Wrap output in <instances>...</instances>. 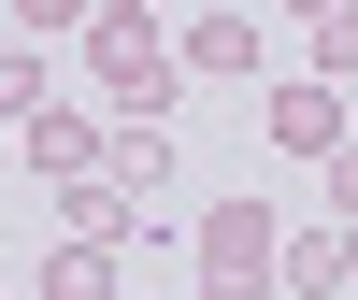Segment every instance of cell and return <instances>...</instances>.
I'll return each instance as SVG.
<instances>
[{"label":"cell","instance_id":"cell-12","mask_svg":"<svg viewBox=\"0 0 358 300\" xmlns=\"http://www.w3.org/2000/svg\"><path fill=\"white\" fill-rule=\"evenodd\" d=\"M86 15H101V0H15V29H29V43H43V29H86Z\"/></svg>","mask_w":358,"mask_h":300},{"label":"cell","instance_id":"cell-14","mask_svg":"<svg viewBox=\"0 0 358 300\" xmlns=\"http://www.w3.org/2000/svg\"><path fill=\"white\" fill-rule=\"evenodd\" d=\"M287 15H344V0H287Z\"/></svg>","mask_w":358,"mask_h":300},{"label":"cell","instance_id":"cell-7","mask_svg":"<svg viewBox=\"0 0 358 300\" xmlns=\"http://www.w3.org/2000/svg\"><path fill=\"white\" fill-rule=\"evenodd\" d=\"M287 286L301 300H358V229H301L287 243Z\"/></svg>","mask_w":358,"mask_h":300},{"label":"cell","instance_id":"cell-4","mask_svg":"<svg viewBox=\"0 0 358 300\" xmlns=\"http://www.w3.org/2000/svg\"><path fill=\"white\" fill-rule=\"evenodd\" d=\"M273 143H287V158H344V143H358V129H344V86H330V72L273 86Z\"/></svg>","mask_w":358,"mask_h":300},{"label":"cell","instance_id":"cell-13","mask_svg":"<svg viewBox=\"0 0 358 300\" xmlns=\"http://www.w3.org/2000/svg\"><path fill=\"white\" fill-rule=\"evenodd\" d=\"M330 229H358V143L330 158Z\"/></svg>","mask_w":358,"mask_h":300},{"label":"cell","instance_id":"cell-6","mask_svg":"<svg viewBox=\"0 0 358 300\" xmlns=\"http://www.w3.org/2000/svg\"><path fill=\"white\" fill-rule=\"evenodd\" d=\"M57 229H72V243H129V229H143V200L115 186V172H86V186H57Z\"/></svg>","mask_w":358,"mask_h":300},{"label":"cell","instance_id":"cell-9","mask_svg":"<svg viewBox=\"0 0 358 300\" xmlns=\"http://www.w3.org/2000/svg\"><path fill=\"white\" fill-rule=\"evenodd\" d=\"M43 300H115V243H57L43 257Z\"/></svg>","mask_w":358,"mask_h":300},{"label":"cell","instance_id":"cell-1","mask_svg":"<svg viewBox=\"0 0 358 300\" xmlns=\"http://www.w3.org/2000/svg\"><path fill=\"white\" fill-rule=\"evenodd\" d=\"M86 72H101V100H115V114H172L187 43H158V15H143V0H101V15H86Z\"/></svg>","mask_w":358,"mask_h":300},{"label":"cell","instance_id":"cell-10","mask_svg":"<svg viewBox=\"0 0 358 300\" xmlns=\"http://www.w3.org/2000/svg\"><path fill=\"white\" fill-rule=\"evenodd\" d=\"M43 114V43H0V129H29Z\"/></svg>","mask_w":358,"mask_h":300},{"label":"cell","instance_id":"cell-15","mask_svg":"<svg viewBox=\"0 0 358 300\" xmlns=\"http://www.w3.org/2000/svg\"><path fill=\"white\" fill-rule=\"evenodd\" d=\"M0 43H15V0H0Z\"/></svg>","mask_w":358,"mask_h":300},{"label":"cell","instance_id":"cell-16","mask_svg":"<svg viewBox=\"0 0 358 300\" xmlns=\"http://www.w3.org/2000/svg\"><path fill=\"white\" fill-rule=\"evenodd\" d=\"M0 300H15V286H0Z\"/></svg>","mask_w":358,"mask_h":300},{"label":"cell","instance_id":"cell-5","mask_svg":"<svg viewBox=\"0 0 358 300\" xmlns=\"http://www.w3.org/2000/svg\"><path fill=\"white\" fill-rule=\"evenodd\" d=\"M101 172L158 215V186H172V129H158V114H115V158H101Z\"/></svg>","mask_w":358,"mask_h":300},{"label":"cell","instance_id":"cell-8","mask_svg":"<svg viewBox=\"0 0 358 300\" xmlns=\"http://www.w3.org/2000/svg\"><path fill=\"white\" fill-rule=\"evenodd\" d=\"M187 72H258V15H244V0L187 15Z\"/></svg>","mask_w":358,"mask_h":300},{"label":"cell","instance_id":"cell-3","mask_svg":"<svg viewBox=\"0 0 358 300\" xmlns=\"http://www.w3.org/2000/svg\"><path fill=\"white\" fill-rule=\"evenodd\" d=\"M101 158H115V129H101V114H72V100H43V114H29V186H86Z\"/></svg>","mask_w":358,"mask_h":300},{"label":"cell","instance_id":"cell-11","mask_svg":"<svg viewBox=\"0 0 358 300\" xmlns=\"http://www.w3.org/2000/svg\"><path fill=\"white\" fill-rule=\"evenodd\" d=\"M315 72H330V86L358 72V0H344V15H315Z\"/></svg>","mask_w":358,"mask_h":300},{"label":"cell","instance_id":"cell-2","mask_svg":"<svg viewBox=\"0 0 358 300\" xmlns=\"http://www.w3.org/2000/svg\"><path fill=\"white\" fill-rule=\"evenodd\" d=\"M273 272H287L273 200H244V186H229L215 215H201V300H273Z\"/></svg>","mask_w":358,"mask_h":300}]
</instances>
